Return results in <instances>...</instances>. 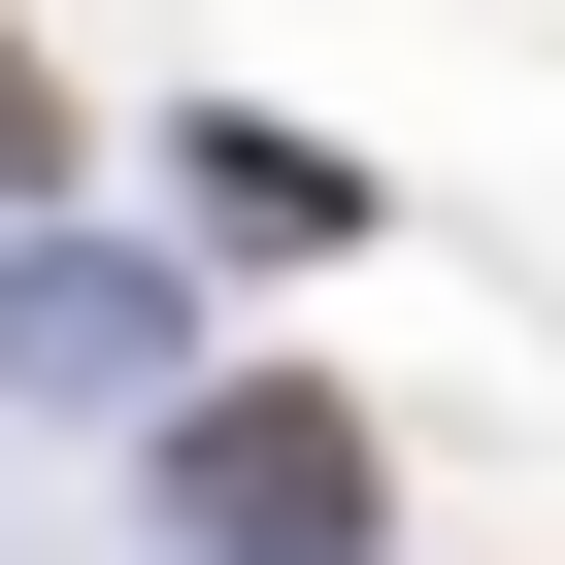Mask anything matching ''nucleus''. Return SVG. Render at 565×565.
<instances>
[{"instance_id": "nucleus-1", "label": "nucleus", "mask_w": 565, "mask_h": 565, "mask_svg": "<svg viewBox=\"0 0 565 565\" xmlns=\"http://www.w3.org/2000/svg\"><path fill=\"white\" fill-rule=\"evenodd\" d=\"M167 532H200V565H366V399L233 366V399L167 433Z\"/></svg>"}, {"instance_id": "nucleus-2", "label": "nucleus", "mask_w": 565, "mask_h": 565, "mask_svg": "<svg viewBox=\"0 0 565 565\" xmlns=\"http://www.w3.org/2000/svg\"><path fill=\"white\" fill-rule=\"evenodd\" d=\"M200 233H233V266H333L366 167H333V134H200Z\"/></svg>"}, {"instance_id": "nucleus-3", "label": "nucleus", "mask_w": 565, "mask_h": 565, "mask_svg": "<svg viewBox=\"0 0 565 565\" xmlns=\"http://www.w3.org/2000/svg\"><path fill=\"white\" fill-rule=\"evenodd\" d=\"M34 167H67V67H34V34H0V200H34Z\"/></svg>"}]
</instances>
